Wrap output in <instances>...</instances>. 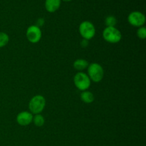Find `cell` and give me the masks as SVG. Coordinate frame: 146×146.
I'll list each match as a JSON object with an SVG mask.
<instances>
[{
    "label": "cell",
    "instance_id": "6da1fadb",
    "mask_svg": "<svg viewBox=\"0 0 146 146\" xmlns=\"http://www.w3.org/2000/svg\"><path fill=\"white\" fill-rule=\"evenodd\" d=\"M87 75L90 80L94 83H98L102 81L104 76V70L101 64L98 63L89 64L87 68Z\"/></svg>",
    "mask_w": 146,
    "mask_h": 146
},
{
    "label": "cell",
    "instance_id": "7a4b0ae2",
    "mask_svg": "<svg viewBox=\"0 0 146 146\" xmlns=\"http://www.w3.org/2000/svg\"><path fill=\"white\" fill-rule=\"evenodd\" d=\"M46 106V99L42 95H36L31 98L29 103V112L34 115L41 114Z\"/></svg>",
    "mask_w": 146,
    "mask_h": 146
},
{
    "label": "cell",
    "instance_id": "3957f363",
    "mask_svg": "<svg viewBox=\"0 0 146 146\" xmlns=\"http://www.w3.org/2000/svg\"><path fill=\"white\" fill-rule=\"evenodd\" d=\"M103 38L110 44H117L122 39V34L115 27H106L103 31Z\"/></svg>",
    "mask_w": 146,
    "mask_h": 146
},
{
    "label": "cell",
    "instance_id": "277c9868",
    "mask_svg": "<svg viewBox=\"0 0 146 146\" xmlns=\"http://www.w3.org/2000/svg\"><path fill=\"white\" fill-rule=\"evenodd\" d=\"M80 35L84 39H92L96 35V28L92 22L89 21H84L80 24L78 27Z\"/></svg>",
    "mask_w": 146,
    "mask_h": 146
},
{
    "label": "cell",
    "instance_id": "5b68a950",
    "mask_svg": "<svg viewBox=\"0 0 146 146\" xmlns=\"http://www.w3.org/2000/svg\"><path fill=\"white\" fill-rule=\"evenodd\" d=\"M74 83L75 86L81 91H87L91 86V81L86 73L78 72L74 77Z\"/></svg>",
    "mask_w": 146,
    "mask_h": 146
},
{
    "label": "cell",
    "instance_id": "8992f818",
    "mask_svg": "<svg viewBox=\"0 0 146 146\" xmlns=\"http://www.w3.org/2000/svg\"><path fill=\"white\" fill-rule=\"evenodd\" d=\"M27 40L31 44H36L39 42L42 37V31L40 27L36 25H31L29 27L26 32Z\"/></svg>",
    "mask_w": 146,
    "mask_h": 146
},
{
    "label": "cell",
    "instance_id": "52a82bcc",
    "mask_svg": "<svg viewBox=\"0 0 146 146\" xmlns=\"http://www.w3.org/2000/svg\"><path fill=\"white\" fill-rule=\"evenodd\" d=\"M128 21L133 27L139 28L141 27H143V25L145 24V17L141 11H132L128 15Z\"/></svg>",
    "mask_w": 146,
    "mask_h": 146
},
{
    "label": "cell",
    "instance_id": "ba28073f",
    "mask_svg": "<svg viewBox=\"0 0 146 146\" xmlns=\"http://www.w3.org/2000/svg\"><path fill=\"white\" fill-rule=\"evenodd\" d=\"M33 114L29 111H21L17 115V122L21 126H27L32 123Z\"/></svg>",
    "mask_w": 146,
    "mask_h": 146
},
{
    "label": "cell",
    "instance_id": "9c48e42d",
    "mask_svg": "<svg viewBox=\"0 0 146 146\" xmlns=\"http://www.w3.org/2000/svg\"><path fill=\"white\" fill-rule=\"evenodd\" d=\"M61 6V0H46L45 8L49 13L56 11Z\"/></svg>",
    "mask_w": 146,
    "mask_h": 146
},
{
    "label": "cell",
    "instance_id": "30bf717a",
    "mask_svg": "<svg viewBox=\"0 0 146 146\" xmlns=\"http://www.w3.org/2000/svg\"><path fill=\"white\" fill-rule=\"evenodd\" d=\"M88 65H89V62L87 60L84 59V58H78L76 61H74V64H73L74 69L79 71V72L87 69Z\"/></svg>",
    "mask_w": 146,
    "mask_h": 146
},
{
    "label": "cell",
    "instance_id": "8fae6325",
    "mask_svg": "<svg viewBox=\"0 0 146 146\" xmlns=\"http://www.w3.org/2000/svg\"><path fill=\"white\" fill-rule=\"evenodd\" d=\"M80 97H81V101L86 104H92L95 100V96H94V94L89 91H82Z\"/></svg>",
    "mask_w": 146,
    "mask_h": 146
},
{
    "label": "cell",
    "instance_id": "7c38bea8",
    "mask_svg": "<svg viewBox=\"0 0 146 146\" xmlns=\"http://www.w3.org/2000/svg\"><path fill=\"white\" fill-rule=\"evenodd\" d=\"M32 122L36 127H41L45 123V119L41 114H36L33 116Z\"/></svg>",
    "mask_w": 146,
    "mask_h": 146
},
{
    "label": "cell",
    "instance_id": "4fadbf2b",
    "mask_svg": "<svg viewBox=\"0 0 146 146\" xmlns=\"http://www.w3.org/2000/svg\"><path fill=\"white\" fill-rule=\"evenodd\" d=\"M9 42V36L8 34L3 31H0V48L6 46Z\"/></svg>",
    "mask_w": 146,
    "mask_h": 146
},
{
    "label": "cell",
    "instance_id": "5bb4252c",
    "mask_svg": "<svg viewBox=\"0 0 146 146\" xmlns=\"http://www.w3.org/2000/svg\"><path fill=\"white\" fill-rule=\"evenodd\" d=\"M106 27H115L117 24V19L114 16H108L105 20Z\"/></svg>",
    "mask_w": 146,
    "mask_h": 146
},
{
    "label": "cell",
    "instance_id": "9a60e30c",
    "mask_svg": "<svg viewBox=\"0 0 146 146\" xmlns=\"http://www.w3.org/2000/svg\"><path fill=\"white\" fill-rule=\"evenodd\" d=\"M137 36L140 39H145L146 38V28L145 27H141L137 30Z\"/></svg>",
    "mask_w": 146,
    "mask_h": 146
},
{
    "label": "cell",
    "instance_id": "2e32d148",
    "mask_svg": "<svg viewBox=\"0 0 146 146\" xmlns=\"http://www.w3.org/2000/svg\"><path fill=\"white\" fill-rule=\"evenodd\" d=\"M88 40H86V39H84V38H83L82 41H81V46L84 47V48H85V47L88 46Z\"/></svg>",
    "mask_w": 146,
    "mask_h": 146
},
{
    "label": "cell",
    "instance_id": "e0dca14e",
    "mask_svg": "<svg viewBox=\"0 0 146 146\" xmlns=\"http://www.w3.org/2000/svg\"><path fill=\"white\" fill-rule=\"evenodd\" d=\"M63 1H72V0H63Z\"/></svg>",
    "mask_w": 146,
    "mask_h": 146
}]
</instances>
